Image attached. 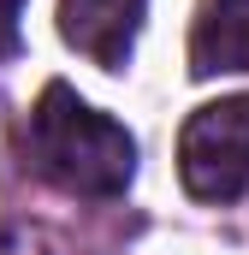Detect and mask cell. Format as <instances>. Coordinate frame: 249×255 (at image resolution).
<instances>
[{
    "instance_id": "6da1fadb",
    "label": "cell",
    "mask_w": 249,
    "mask_h": 255,
    "mask_svg": "<svg viewBox=\"0 0 249 255\" xmlns=\"http://www.w3.org/2000/svg\"><path fill=\"white\" fill-rule=\"evenodd\" d=\"M24 148H30V166L71 196H119L136 172L130 130L95 107H83L65 83L42 89L30 130H24Z\"/></svg>"
},
{
    "instance_id": "7a4b0ae2",
    "label": "cell",
    "mask_w": 249,
    "mask_h": 255,
    "mask_svg": "<svg viewBox=\"0 0 249 255\" xmlns=\"http://www.w3.org/2000/svg\"><path fill=\"white\" fill-rule=\"evenodd\" d=\"M178 178L196 202H232L249 190V95L190 113L178 136Z\"/></svg>"
},
{
    "instance_id": "3957f363",
    "label": "cell",
    "mask_w": 249,
    "mask_h": 255,
    "mask_svg": "<svg viewBox=\"0 0 249 255\" xmlns=\"http://www.w3.org/2000/svg\"><path fill=\"white\" fill-rule=\"evenodd\" d=\"M142 12L148 0H60V36L101 71H119L136 48Z\"/></svg>"
},
{
    "instance_id": "277c9868",
    "label": "cell",
    "mask_w": 249,
    "mask_h": 255,
    "mask_svg": "<svg viewBox=\"0 0 249 255\" xmlns=\"http://www.w3.org/2000/svg\"><path fill=\"white\" fill-rule=\"evenodd\" d=\"M190 71H249V0H202L190 24Z\"/></svg>"
},
{
    "instance_id": "5b68a950",
    "label": "cell",
    "mask_w": 249,
    "mask_h": 255,
    "mask_svg": "<svg viewBox=\"0 0 249 255\" xmlns=\"http://www.w3.org/2000/svg\"><path fill=\"white\" fill-rule=\"evenodd\" d=\"M0 255H54V250L24 226H0Z\"/></svg>"
},
{
    "instance_id": "8992f818",
    "label": "cell",
    "mask_w": 249,
    "mask_h": 255,
    "mask_svg": "<svg viewBox=\"0 0 249 255\" xmlns=\"http://www.w3.org/2000/svg\"><path fill=\"white\" fill-rule=\"evenodd\" d=\"M18 12H24V0H0V60L18 48Z\"/></svg>"
}]
</instances>
